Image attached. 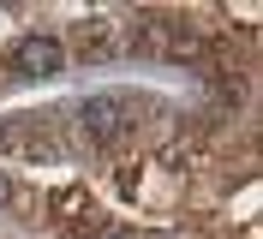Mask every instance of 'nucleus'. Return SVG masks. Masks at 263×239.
<instances>
[{
	"instance_id": "f257e3e1",
	"label": "nucleus",
	"mask_w": 263,
	"mask_h": 239,
	"mask_svg": "<svg viewBox=\"0 0 263 239\" xmlns=\"http://www.w3.org/2000/svg\"><path fill=\"white\" fill-rule=\"evenodd\" d=\"M6 60H12L18 78H60V72H66V42H60V36L30 30V36H18V42H12Z\"/></svg>"
},
{
	"instance_id": "f03ea898",
	"label": "nucleus",
	"mask_w": 263,
	"mask_h": 239,
	"mask_svg": "<svg viewBox=\"0 0 263 239\" xmlns=\"http://www.w3.org/2000/svg\"><path fill=\"white\" fill-rule=\"evenodd\" d=\"M132 132V96H90L84 102V138L90 143H120Z\"/></svg>"
},
{
	"instance_id": "20e7f679",
	"label": "nucleus",
	"mask_w": 263,
	"mask_h": 239,
	"mask_svg": "<svg viewBox=\"0 0 263 239\" xmlns=\"http://www.w3.org/2000/svg\"><path fill=\"white\" fill-rule=\"evenodd\" d=\"M6 204H18V186H12L6 174H0V209H6Z\"/></svg>"
},
{
	"instance_id": "7ed1b4c3",
	"label": "nucleus",
	"mask_w": 263,
	"mask_h": 239,
	"mask_svg": "<svg viewBox=\"0 0 263 239\" xmlns=\"http://www.w3.org/2000/svg\"><path fill=\"white\" fill-rule=\"evenodd\" d=\"M78 54H84V60H108V54H114L108 24H78Z\"/></svg>"
}]
</instances>
